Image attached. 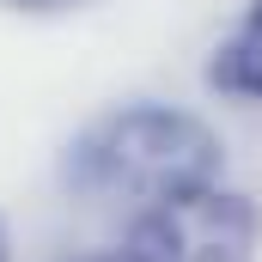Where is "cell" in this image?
Here are the masks:
<instances>
[{"label":"cell","mask_w":262,"mask_h":262,"mask_svg":"<svg viewBox=\"0 0 262 262\" xmlns=\"http://www.w3.org/2000/svg\"><path fill=\"white\" fill-rule=\"evenodd\" d=\"M122 250L134 262H256L262 256V213L232 183L183 189L128 213Z\"/></svg>","instance_id":"obj_2"},{"label":"cell","mask_w":262,"mask_h":262,"mask_svg":"<svg viewBox=\"0 0 262 262\" xmlns=\"http://www.w3.org/2000/svg\"><path fill=\"white\" fill-rule=\"evenodd\" d=\"M0 262H12V244H6V226H0Z\"/></svg>","instance_id":"obj_6"},{"label":"cell","mask_w":262,"mask_h":262,"mask_svg":"<svg viewBox=\"0 0 262 262\" xmlns=\"http://www.w3.org/2000/svg\"><path fill=\"white\" fill-rule=\"evenodd\" d=\"M6 6H25V12H55V6H79V0H6Z\"/></svg>","instance_id":"obj_4"},{"label":"cell","mask_w":262,"mask_h":262,"mask_svg":"<svg viewBox=\"0 0 262 262\" xmlns=\"http://www.w3.org/2000/svg\"><path fill=\"white\" fill-rule=\"evenodd\" d=\"M207 85L232 104H262V0H244L232 31L220 37L207 61Z\"/></svg>","instance_id":"obj_3"},{"label":"cell","mask_w":262,"mask_h":262,"mask_svg":"<svg viewBox=\"0 0 262 262\" xmlns=\"http://www.w3.org/2000/svg\"><path fill=\"white\" fill-rule=\"evenodd\" d=\"M61 183L79 201H116L140 213L183 189L226 183V146L201 116L177 104H122L67 140Z\"/></svg>","instance_id":"obj_1"},{"label":"cell","mask_w":262,"mask_h":262,"mask_svg":"<svg viewBox=\"0 0 262 262\" xmlns=\"http://www.w3.org/2000/svg\"><path fill=\"white\" fill-rule=\"evenodd\" d=\"M79 262H134V256L122 250V244H116V250H104V256H79Z\"/></svg>","instance_id":"obj_5"}]
</instances>
